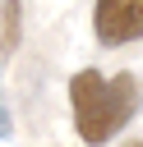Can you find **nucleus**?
Wrapping results in <instances>:
<instances>
[{
  "mask_svg": "<svg viewBox=\"0 0 143 147\" xmlns=\"http://www.w3.org/2000/svg\"><path fill=\"white\" fill-rule=\"evenodd\" d=\"M69 101H74V129H78V138L88 147H101L138 110V78L134 74L101 78L97 69H78L69 78Z\"/></svg>",
  "mask_w": 143,
  "mask_h": 147,
  "instance_id": "1",
  "label": "nucleus"
},
{
  "mask_svg": "<svg viewBox=\"0 0 143 147\" xmlns=\"http://www.w3.org/2000/svg\"><path fill=\"white\" fill-rule=\"evenodd\" d=\"M92 32L101 46H129L143 37V0H97Z\"/></svg>",
  "mask_w": 143,
  "mask_h": 147,
  "instance_id": "2",
  "label": "nucleus"
},
{
  "mask_svg": "<svg viewBox=\"0 0 143 147\" xmlns=\"http://www.w3.org/2000/svg\"><path fill=\"white\" fill-rule=\"evenodd\" d=\"M5 51H14L18 46V0H5V41H0Z\"/></svg>",
  "mask_w": 143,
  "mask_h": 147,
  "instance_id": "3",
  "label": "nucleus"
},
{
  "mask_svg": "<svg viewBox=\"0 0 143 147\" xmlns=\"http://www.w3.org/2000/svg\"><path fill=\"white\" fill-rule=\"evenodd\" d=\"M0 133H9V124H5V110H0Z\"/></svg>",
  "mask_w": 143,
  "mask_h": 147,
  "instance_id": "4",
  "label": "nucleus"
},
{
  "mask_svg": "<svg viewBox=\"0 0 143 147\" xmlns=\"http://www.w3.org/2000/svg\"><path fill=\"white\" fill-rule=\"evenodd\" d=\"M129 147H143V142H129Z\"/></svg>",
  "mask_w": 143,
  "mask_h": 147,
  "instance_id": "5",
  "label": "nucleus"
}]
</instances>
